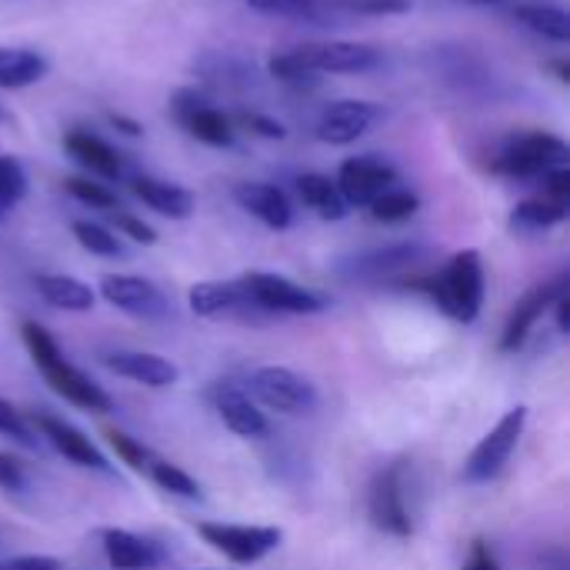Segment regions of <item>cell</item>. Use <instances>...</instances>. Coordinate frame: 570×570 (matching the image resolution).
<instances>
[{"instance_id": "cell-1", "label": "cell", "mask_w": 570, "mask_h": 570, "mask_svg": "<svg viewBox=\"0 0 570 570\" xmlns=\"http://www.w3.org/2000/svg\"><path fill=\"white\" fill-rule=\"evenodd\" d=\"M381 63V50L371 43L354 40H327V43H304L271 57V77L284 83H301L314 73H367Z\"/></svg>"}, {"instance_id": "cell-2", "label": "cell", "mask_w": 570, "mask_h": 570, "mask_svg": "<svg viewBox=\"0 0 570 570\" xmlns=\"http://www.w3.org/2000/svg\"><path fill=\"white\" fill-rule=\"evenodd\" d=\"M20 337H23V344H27V351H30L37 371L43 374V381H47L63 401H70L73 407L94 411V414H107V411L114 407L110 394L100 391L83 371H77V367L60 354L57 341H53L37 321H23V324H20Z\"/></svg>"}, {"instance_id": "cell-3", "label": "cell", "mask_w": 570, "mask_h": 570, "mask_svg": "<svg viewBox=\"0 0 570 570\" xmlns=\"http://www.w3.org/2000/svg\"><path fill=\"white\" fill-rule=\"evenodd\" d=\"M407 287L431 294V301L458 324H474L484 304V264L478 250H458L441 274L407 281Z\"/></svg>"}, {"instance_id": "cell-4", "label": "cell", "mask_w": 570, "mask_h": 570, "mask_svg": "<svg viewBox=\"0 0 570 570\" xmlns=\"http://www.w3.org/2000/svg\"><path fill=\"white\" fill-rule=\"evenodd\" d=\"M568 144L558 134L548 130H531V134H518L511 137L501 154L494 157V170L514 180H531V177H544L554 167H568Z\"/></svg>"}, {"instance_id": "cell-5", "label": "cell", "mask_w": 570, "mask_h": 570, "mask_svg": "<svg viewBox=\"0 0 570 570\" xmlns=\"http://www.w3.org/2000/svg\"><path fill=\"white\" fill-rule=\"evenodd\" d=\"M404 461L387 464L384 471H377V478L371 481L367 491V514L371 524L391 538H411L414 534V521L407 511V491H404Z\"/></svg>"}, {"instance_id": "cell-6", "label": "cell", "mask_w": 570, "mask_h": 570, "mask_svg": "<svg viewBox=\"0 0 570 570\" xmlns=\"http://www.w3.org/2000/svg\"><path fill=\"white\" fill-rule=\"evenodd\" d=\"M524 424H528V407H514L508 411L498 428L491 434L481 438V444L471 451L468 464H464V481L468 484H484L491 478H498L508 464V458L514 454L521 434H524Z\"/></svg>"}, {"instance_id": "cell-7", "label": "cell", "mask_w": 570, "mask_h": 570, "mask_svg": "<svg viewBox=\"0 0 570 570\" xmlns=\"http://www.w3.org/2000/svg\"><path fill=\"white\" fill-rule=\"evenodd\" d=\"M197 534L234 564H257L281 548V528H247V524H197Z\"/></svg>"}, {"instance_id": "cell-8", "label": "cell", "mask_w": 570, "mask_h": 570, "mask_svg": "<svg viewBox=\"0 0 570 570\" xmlns=\"http://www.w3.org/2000/svg\"><path fill=\"white\" fill-rule=\"evenodd\" d=\"M250 394L277 414H307L317 404L314 384L307 377H301L297 371L277 367V364L257 367L250 374Z\"/></svg>"}, {"instance_id": "cell-9", "label": "cell", "mask_w": 570, "mask_h": 570, "mask_svg": "<svg viewBox=\"0 0 570 570\" xmlns=\"http://www.w3.org/2000/svg\"><path fill=\"white\" fill-rule=\"evenodd\" d=\"M240 284L247 287V294L254 297V304L264 314H321V311H327V301L317 291H307L281 274L250 271L240 277Z\"/></svg>"}, {"instance_id": "cell-10", "label": "cell", "mask_w": 570, "mask_h": 570, "mask_svg": "<svg viewBox=\"0 0 570 570\" xmlns=\"http://www.w3.org/2000/svg\"><path fill=\"white\" fill-rule=\"evenodd\" d=\"M174 117L180 120V127L194 140H200L207 147H230L234 144V120L224 110H217L204 94H197L190 87L174 94Z\"/></svg>"}, {"instance_id": "cell-11", "label": "cell", "mask_w": 570, "mask_h": 570, "mask_svg": "<svg viewBox=\"0 0 570 570\" xmlns=\"http://www.w3.org/2000/svg\"><path fill=\"white\" fill-rule=\"evenodd\" d=\"M337 190L347 200V207H367L374 197H381L384 190L397 187V170L377 157V154H364V157H347L337 170Z\"/></svg>"}, {"instance_id": "cell-12", "label": "cell", "mask_w": 570, "mask_h": 570, "mask_svg": "<svg viewBox=\"0 0 570 570\" xmlns=\"http://www.w3.org/2000/svg\"><path fill=\"white\" fill-rule=\"evenodd\" d=\"M187 301H190V311L197 317H261L264 314L240 281H204V284H194Z\"/></svg>"}, {"instance_id": "cell-13", "label": "cell", "mask_w": 570, "mask_h": 570, "mask_svg": "<svg viewBox=\"0 0 570 570\" xmlns=\"http://www.w3.org/2000/svg\"><path fill=\"white\" fill-rule=\"evenodd\" d=\"M561 294H568V277H558V281H548V284H541V287L528 291V294L518 301V307L511 311L508 324H504L501 351H504V354L521 351V347H524V341L531 337L534 324L544 317V311H551V307H554V301H558Z\"/></svg>"}, {"instance_id": "cell-14", "label": "cell", "mask_w": 570, "mask_h": 570, "mask_svg": "<svg viewBox=\"0 0 570 570\" xmlns=\"http://www.w3.org/2000/svg\"><path fill=\"white\" fill-rule=\"evenodd\" d=\"M100 294L107 304H114L124 314L154 321L167 314V297L144 277H130V274H107L100 281Z\"/></svg>"}, {"instance_id": "cell-15", "label": "cell", "mask_w": 570, "mask_h": 570, "mask_svg": "<svg viewBox=\"0 0 570 570\" xmlns=\"http://www.w3.org/2000/svg\"><path fill=\"white\" fill-rule=\"evenodd\" d=\"M377 120V107L371 100H337L331 104L321 120H317V137L324 144L334 147H347L357 137H364L371 130V124Z\"/></svg>"}, {"instance_id": "cell-16", "label": "cell", "mask_w": 570, "mask_h": 570, "mask_svg": "<svg viewBox=\"0 0 570 570\" xmlns=\"http://www.w3.org/2000/svg\"><path fill=\"white\" fill-rule=\"evenodd\" d=\"M33 428L40 431V441H47L57 454H63L67 461H73L77 468H90V471H110L107 458L90 444V438H83L77 428H70L67 421L60 417H50V414H37L33 417Z\"/></svg>"}, {"instance_id": "cell-17", "label": "cell", "mask_w": 570, "mask_h": 570, "mask_svg": "<svg viewBox=\"0 0 570 570\" xmlns=\"http://www.w3.org/2000/svg\"><path fill=\"white\" fill-rule=\"evenodd\" d=\"M234 200L250 214L257 217L261 224H267L271 230H287L291 220H294V210H291V200L281 187L274 184H261V180H247V184H237L234 187Z\"/></svg>"}, {"instance_id": "cell-18", "label": "cell", "mask_w": 570, "mask_h": 570, "mask_svg": "<svg viewBox=\"0 0 570 570\" xmlns=\"http://www.w3.org/2000/svg\"><path fill=\"white\" fill-rule=\"evenodd\" d=\"M421 257L417 244H391V247H377V250H364L354 254L341 264V274L347 281H377V277H391L404 267H411Z\"/></svg>"}, {"instance_id": "cell-19", "label": "cell", "mask_w": 570, "mask_h": 570, "mask_svg": "<svg viewBox=\"0 0 570 570\" xmlns=\"http://www.w3.org/2000/svg\"><path fill=\"white\" fill-rule=\"evenodd\" d=\"M210 401L220 414V421L237 434V438H264L267 434V417L264 411L237 387V384H217L210 391Z\"/></svg>"}, {"instance_id": "cell-20", "label": "cell", "mask_w": 570, "mask_h": 570, "mask_svg": "<svg viewBox=\"0 0 570 570\" xmlns=\"http://www.w3.org/2000/svg\"><path fill=\"white\" fill-rule=\"evenodd\" d=\"M104 541V554H107V564L114 570H157L164 564V551L147 541V538H137L130 531H120V528H107L100 534Z\"/></svg>"}, {"instance_id": "cell-21", "label": "cell", "mask_w": 570, "mask_h": 570, "mask_svg": "<svg viewBox=\"0 0 570 570\" xmlns=\"http://www.w3.org/2000/svg\"><path fill=\"white\" fill-rule=\"evenodd\" d=\"M104 364L120 374V377H130L137 384H147V387H170L180 381V371L177 364H170L167 357L160 354H144V351H114L104 357Z\"/></svg>"}, {"instance_id": "cell-22", "label": "cell", "mask_w": 570, "mask_h": 570, "mask_svg": "<svg viewBox=\"0 0 570 570\" xmlns=\"http://www.w3.org/2000/svg\"><path fill=\"white\" fill-rule=\"evenodd\" d=\"M130 190L137 200H144L150 210H157L160 217L170 220H187L194 214V194L180 184L170 180H157V177H134Z\"/></svg>"}, {"instance_id": "cell-23", "label": "cell", "mask_w": 570, "mask_h": 570, "mask_svg": "<svg viewBox=\"0 0 570 570\" xmlns=\"http://www.w3.org/2000/svg\"><path fill=\"white\" fill-rule=\"evenodd\" d=\"M63 147H67V154H70L80 167H87L90 174H97V177H104V180H117L120 170H124L120 154H117L107 140H100L97 134H90V130H70V134L63 137Z\"/></svg>"}, {"instance_id": "cell-24", "label": "cell", "mask_w": 570, "mask_h": 570, "mask_svg": "<svg viewBox=\"0 0 570 570\" xmlns=\"http://www.w3.org/2000/svg\"><path fill=\"white\" fill-rule=\"evenodd\" d=\"M250 10L284 20H307L314 27H331L341 17V7L334 0H247Z\"/></svg>"}, {"instance_id": "cell-25", "label": "cell", "mask_w": 570, "mask_h": 570, "mask_svg": "<svg viewBox=\"0 0 570 570\" xmlns=\"http://www.w3.org/2000/svg\"><path fill=\"white\" fill-rule=\"evenodd\" d=\"M37 291H40V297L50 304V307H60V311H90L94 307V301H97V294L83 284V281H77V277H67V274H40L37 277Z\"/></svg>"}, {"instance_id": "cell-26", "label": "cell", "mask_w": 570, "mask_h": 570, "mask_svg": "<svg viewBox=\"0 0 570 570\" xmlns=\"http://www.w3.org/2000/svg\"><path fill=\"white\" fill-rule=\"evenodd\" d=\"M297 194L301 200L324 220H341L347 217V200L341 197L337 184L324 174H301L297 177Z\"/></svg>"}, {"instance_id": "cell-27", "label": "cell", "mask_w": 570, "mask_h": 570, "mask_svg": "<svg viewBox=\"0 0 570 570\" xmlns=\"http://www.w3.org/2000/svg\"><path fill=\"white\" fill-rule=\"evenodd\" d=\"M47 60L37 50L23 47H0V90H17L43 80Z\"/></svg>"}, {"instance_id": "cell-28", "label": "cell", "mask_w": 570, "mask_h": 570, "mask_svg": "<svg viewBox=\"0 0 570 570\" xmlns=\"http://www.w3.org/2000/svg\"><path fill=\"white\" fill-rule=\"evenodd\" d=\"M514 20L524 23L528 30L548 37V40H558V43H568L570 40L568 10H561L558 3H518L514 7Z\"/></svg>"}, {"instance_id": "cell-29", "label": "cell", "mask_w": 570, "mask_h": 570, "mask_svg": "<svg viewBox=\"0 0 570 570\" xmlns=\"http://www.w3.org/2000/svg\"><path fill=\"white\" fill-rule=\"evenodd\" d=\"M568 217V204H558L551 197H528L511 210V227L514 230H551L558 224H564Z\"/></svg>"}, {"instance_id": "cell-30", "label": "cell", "mask_w": 570, "mask_h": 570, "mask_svg": "<svg viewBox=\"0 0 570 570\" xmlns=\"http://www.w3.org/2000/svg\"><path fill=\"white\" fill-rule=\"evenodd\" d=\"M367 210H371V217H374L377 224H404V220H411V217L421 210V197H417L414 190L391 187V190H384L381 197H374V200L367 204Z\"/></svg>"}, {"instance_id": "cell-31", "label": "cell", "mask_w": 570, "mask_h": 570, "mask_svg": "<svg viewBox=\"0 0 570 570\" xmlns=\"http://www.w3.org/2000/svg\"><path fill=\"white\" fill-rule=\"evenodd\" d=\"M147 474H150L154 484H157L160 491H167V494H177V498H187V501H197V498H200L197 481H194L190 474H184V471H180L177 464H170V461L154 458L150 468H147Z\"/></svg>"}, {"instance_id": "cell-32", "label": "cell", "mask_w": 570, "mask_h": 570, "mask_svg": "<svg viewBox=\"0 0 570 570\" xmlns=\"http://www.w3.org/2000/svg\"><path fill=\"white\" fill-rule=\"evenodd\" d=\"M73 237L83 250L97 254V257H120L124 254V244L100 224H90V220H73Z\"/></svg>"}, {"instance_id": "cell-33", "label": "cell", "mask_w": 570, "mask_h": 570, "mask_svg": "<svg viewBox=\"0 0 570 570\" xmlns=\"http://www.w3.org/2000/svg\"><path fill=\"white\" fill-rule=\"evenodd\" d=\"M63 190H67L73 200H80V204H87V207H94V210H117V194H114L110 187L90 180V177H67V180H63Z\"/></svg>"}, {"instance_id": "cell-34", "label": "cell", "mask_w": 570, "mask_h": 570, "mask_svg": "<svg viewBox=\"0 0 570 570\" xmlns=\"http://www.w3.org/2000/svg\"><path fill=\"white\" fill-rule=\"evenodd\" d=\"M27 194V174L13 157H0V210L10 214Z\"/></svg>"}, {"instance_id": "cell-35", "label": "cell", "mask_w": 570, "mask_h": 570, "mask_svg": "<svg viewBox=\"0 0 570 570\" xmlns=\"http://www.w3.org/2000/svg\"><path fill=\"white\" fill-rule=\"evenodd\" d=\"M0 434L10 438V441H17V444L27 448V451H37V444H40L37 431L30 428V421H27L13 404H7L3 397H0Z\"/></svg>"}, {"instance_id": "cell-36", "label": "cell", "mask_w": 570, "mask_h": 570, "mask_svg": "<svg viewBox=\"0 0 570 570\" xmlns=\"http://www.w3.org/2000/svg\"><path fill=\"white\" fill-rule=\"evenodd\" d=\"M107 441H110L114 454H117L127 468H134V471H147V468H150L154 454H150L140 441H134L130 434H124V431H107Z\"/></svg>"}, {"instance_id": "cell-37", "label": "cell", "mask_w": 570, "mask_h": 570, "mask_svg": "<svg viewBox=\"0 0 570 570\" xmlns=\"http://www.w3.org/2000/svg\"><path fill=\"white\" fill-rule=\"evenodd\" d=\"M234 120H237V127H244V130H250V134H257L264 140H284L287 137V127L281 120H274L267 114H257V110H240Z\"/></svg>"}, {"instance_id": "cell-38", "label": "cell", "mask_w": 570, "mask_h": 570, "mask_svg": "<svg viewBox=\"0 0 570 570\" xmlns=\"http://www.w3.org/2000/svg\"><path fill=\"white\" fill-rule=\"evenodd\" d=\"M110 214H114V224H117V230H120V234H127L134 244H147V247H150V244H157V230H154L150 224H144L140 217H134V214H124L120 207H117V210H110Z\"/></svg>"}, {"instance_id": "cell-39", "label": "cell", "mask_w": 570, "mask_h": 570, "mask_svg": "<svg viewBox=\"0 0 570 570\" xmlns=\"http://www.w3.org/2000/svg\"><path fill=\"white\" fill-rule=\"evenodd\" d=\"M341 13H404L411 0H334Z\"/></svg>"}, {"instance_id": "cell-40", "label": "cell", "mask_w": 570, "mask_h": 570, "mask_svg": "<svg viewBox=\"0 0 570 570\" xmlns=\"http://www.w3.org/2000/svg\"><path fill=\"white\" fill-rule=\"evenodd\" d=\"M0 488L10 491V494H23L27 488V474H23V464L13 461L10 454H0Z\"/></svg>"}, {"instance_id": "cell-41", "label": "cell", "mask_w": 570, "mask_h": 570, "mask_svg": "<svg viewBox=\"0 0 570 570\" xmlns=\"http://www.w3.org/2000/svg\"><path fill=\"white\" fill-rule=\"evenodd\" d=\"M544 197L558 200V204H568L570 207V170L568 167H554L544 174Z\"/></svg>"}, {"instance_id": "cell-42", "label": "cell", "mask_w": 570, "mask_h": 570, "mask_svg": "<svg viewBox=\"0 0 570 570\" xmlns=\"http://www.w3.org/2000/svg\"><path fill=\"white\" fill-rule=\"evenodd\" d=\"M464 570H501V561H498V554L491 551L488 541H474L471 554L464 561Z\"/></svg>"}, {"instance_id": "cell-43", "label": "cell", "mask_w": 570, "mask_h": 570, "mask_svg": "<svg viewBox=\"0 0 570 570\" xmlns=\"http://www.w3.org/2000/svg\"><path fill=\"white\" fill-rule=\"evenodd\" d=\"M0 570H60V564L53 558H43V554H27V558L0 561Z\"/></svg>"}, {"instance_id": "cell-44", "label": "cell", "mask_w": 570, "mask_h": 570, "mask_svg": "<svg viewBox=\"0 0 570 570\" xmlns=\"http://www.w3.org/2000/svg\"><path fill=\"white\" fill-rule=\"evenodd\" d=\"M107 120H110L120 134H127V137H140V134H144V127H140L137 120H130V117H124V114H117V110H110Z\"/></svg>"}, {"instance_id": "cell-45", "label": "cell", "mask_w": 570, "mask_h": 570, "mask_svg": "<svg viewBox=\"0 0 570 570\" xmlns=\"http://www.w3.org/2000/svg\"><path fill=\"white\" fill-rule=\"evenodd\" d=\"M541 570H568V554L558 548V551H548L544 558H541Z\"/></svg>"}, {"instance_id": "cell-46", "label": "cell", "mask_w": 570, "mask_h": 570, "mask_svg": "<svg viewBox=\"0 0 570 570\" xmlns=\"http://www.w3.org/2000/svg\"><path fill=\"white\" fill-rule=\"evenodd\" d=\"M554 311H558V327H561V334H568V327H570V301H568V294H561V297L554 301Z\"/></svg>"}, {"instance_id": "cell-47", "label": "cell", "mask_w": 570, "mask_h": 570, "mask_svg": "<svg viewBox=\"0 0 570 570\" xmlns=\"http://www.w3.org/2000/svg\"><path fill=\"white\" fill-rule=\"evenodd\" d=\"M548 67H551V70L558 73V80H561V83H568V80H570V67H568V63H564V60H551Z\"/></svg>"}, {"instance_id": "cell-48", "label": "cell", "mask_w": 570, "mask_h": 570, "mask_svg": "<svg viewBox=\"0 0 570 570\" xmlns=\"http://www.w3.org/2000/svg\"><path fill=\"white\" fill-rule=\"evenodd\" d=\"M468 3H481V7H488V3H508V0H468Z\"/></svg>"}, {"instance_id": "cell-49", "label": "cell", "mask_w": 570, "mask_h": 570, "mask_svg": "<svg viewBox=\"0 0 570 570\" xmlns=\"http://www.w3.org/2000/svg\"><path fill=\"white\" fill-rule=\"evenodd\" d=\"M7 120H10V114H7V110L0 107V124H7Z\"/></svg>"}, {"instance_id": "cell-50", "label": "cell", "mask_w": 570, "mask_h": 570, "mask_svg": "<svg viewBox=\"0 0 570 570\" xmlns=\"http://www.w3.org/2000/svg\"><path fill=\"white\" fill-rule=\"evenodd\" d=\"M3 217H7V214H3V210H0V220H3Z\"/></svg>"}]
</instances>
